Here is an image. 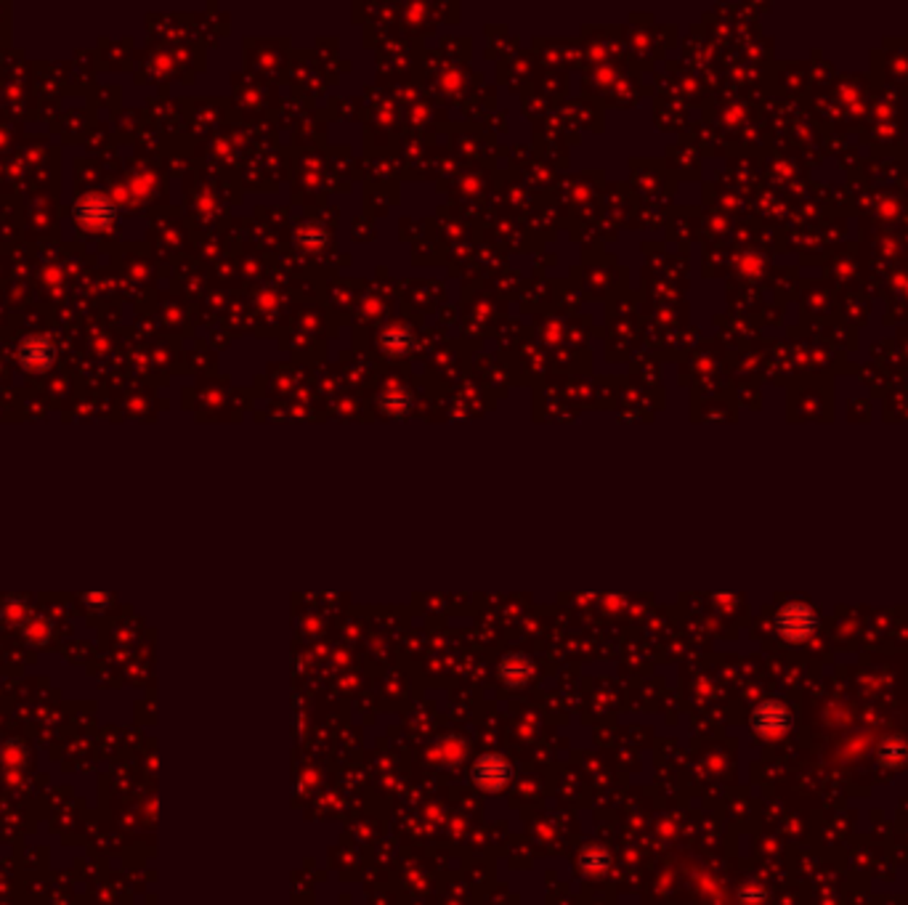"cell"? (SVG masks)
<instances>
[{
	"label": "cell",
	"mask_w": 908,
	"mask_h": 905,
	"mask_svg": "<svg viewBox=\"0 0 908 905\" xmlns=\"http://www.w3.org/2000/svg\"><path fill=\"white\" fill-rule=\"evenodd\" d=\"M773 626H775V635L784 643L800 645V643H808L812 635L818 632L821 617H818V611L812 606L794 600V603H786V606H781L775 611Z\"/></svg>",
	"instance_id": "obj_1"
},
{
	"label": "cell",
	"mask_w": 908,
	"mask_h": 905,
	"mask_svg": "<svg viewBox=\"0 0 908 905\" xmlns=\"http://www.w3.org/2000/svg\"><path fill=\"white\" fill-rule=\"evenodd\" d=\"M749 727L755 730V736H760L765 741H775L784 738L786 733H792L794 727V712L786 701L781 699H765L760 701L752 717H749Z\"/></svg>",
	"instance_id": "obj_2"
},
{
	"label": "cell",
	"mask_w": 908,
	"mask_h": 905,
	"mask_svg": "<svg viewBox=\"0 0 908 905\" xmlns=\"http://www.w3.org/2000/svg\"><path fill=\"white\" fill-rule=\"evenodd\" d=\"M72 218L78 224L80 232L88 234H104L115 226L117 218V207L106 194H86L75 202L72 207Z\"/></svg>",
	"instance_id": "obj_3"
},
{
	"label": "cell",
	"mask_w": 908,
	"mask_h": 905,
	"mask_svg": "<svg viewBox=\"0 0 908 905\" xmlns=\"http://www.w3.org/2000/svg\"><path fill=\"white\" fill-rule=\"evenodd\" d=\"M16 361L27 375H46L56 364V343L46 334H27L16 345Z\"/></svg>",
	"instance_id": "obj_4"
},
{
	"label": "cell",
	"mask_w": 908,
	"mask_h": 905,
	"mask_svg": "<svg viewBox=\"0 0 908 905\" xmlns=\"http://www.w3.org/2000/svg\"><path fill=\"white\" fill-rule=\"evenodd\" d=\"M510 778H513V764L508 763V757L494 754V752L481 754L471 767V781L486 794L502 791L510 783Z\"/></svg>",
	"instance_id": "obj_5"
},
{
	"label": "cell",
	"mask_w": 908,
	"mask_h": 905,
	"mask_svg": "<svg viewBox=\"0 0 908 905\" xmlns=\"http://www.w3.org/2000/svg\"><path fill=\"white\" fill-rule=\"evenodd\" d=\"M497 674L508 688H524L526 682L534 677V664H531V659H526L521 654H510L500 662Z\"/></svg>",
	"instance_id": "obj_6"
},
{
	"label": "cell",
	"mask_w": 908,
	"mask_h": 905,
	"mask_svg": "<svg viewBox=\"0 0 908 905\" xmlns=\"http://www.w3.org/2000/svg\"><path fill=\"white\" fill-rule=\"evenodd\" d=\"M876 763L885 770H901L908 764V738L906 736H887L876 746Z\"/></svg>",
	"instance_id": "obj_7"
},
{
	"label": "cell",
	"mask_w": 908,
	"mask_h": 905,
	"mask_svg": "<svg viewBox=\"0 0 908 905\" xmlns=\"http://www.w3.org/2000/svg\"><path fill=\"white\" fill-rule=\"evenodd\" d=\"M579 868L590 876H601L611 868V855L603 847H587L579 855Z\"/></svg>",
	"instance_id": "obj_8"
},
{
	"label": "cell",
	"mask_w": 908,
	"mask_h": 905,
	"mask_svg": "<svg viewBox=\"0 0 908 905\" xmlns=\"http://www.w3.org/2000/svg\"><path fill=\"white\" fill-rule=\"evenodd\" d=\"M738 900L744 905H763L765 900H767V892H765V887H760V884L747 882V884L738 890Z\"/></svg>",
	"instance_id": "obj_9"
}]
</instances>
